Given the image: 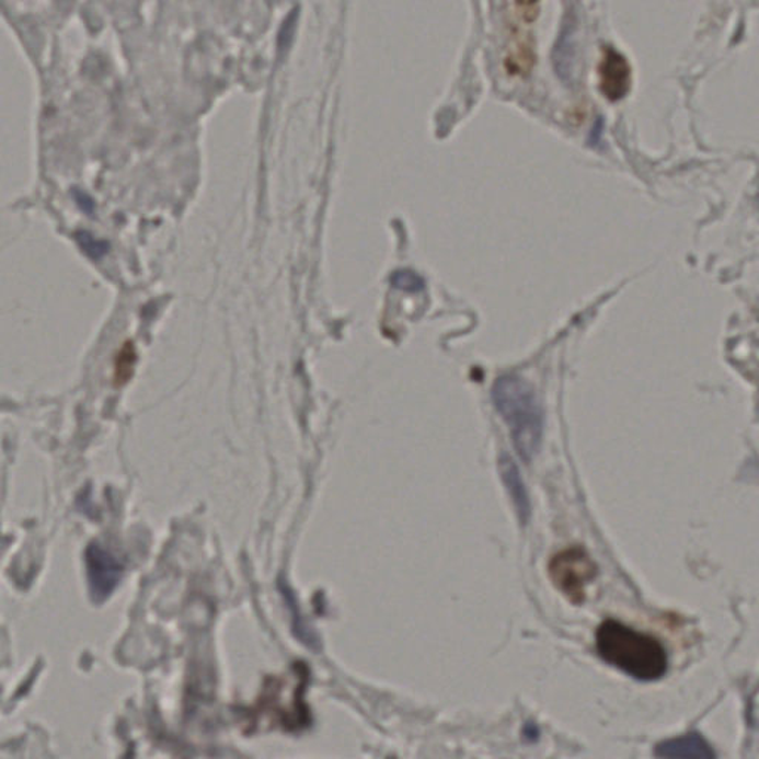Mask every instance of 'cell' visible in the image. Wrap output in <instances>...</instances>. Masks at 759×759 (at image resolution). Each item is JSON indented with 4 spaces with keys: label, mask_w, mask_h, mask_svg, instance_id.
I'll list each match as a JSON object with an SVG mask.
<instances>
[{
    "label": "cell",
    "mask_w": 759,
    "mask_h": 759,
    "mask_svg": "<svg viewBox=\"0 0 759 759\" xmlns=\"http://www.w3.org/2000/svg\"><path fill=\"white\" fill-rule=\"evenodd\" d=\"M549 578L553 587L574 606L586 601L587 586L598 576V565L585 548L570 547L549 561Z\"/></svg>",
    "instance_id": "obj_3"
},
{
    "label": "cell",
    "mask_w": 759,
    "mask_h": 759,
    "mask_svg": "<svg viewBox=\"0 0 759 759\" xmlns=\"http://www.w3.org/2000/svg\"><path fill=\"white\" fill-rule=\"evenodd\" d=\"M492 396L498 414L509 426L515 450L530 463L542 446L544 425L534 389L522 377L506 375L494 381Z\"/></svg>",
    "instance_id": "obj_2"
},
{
    "label": "cell",
    "mask_w": 759,
    "mask_h": 759,
    "mask_svg": "<svg viewBox=\"0 0 759 759\" xmlns=\"http://www.w3.org/2000/svg\"><path fill=\"white\" fill-rule=\"evenodd\" d=\"M534 65V54L531 51L530 45L518 46L509 57L506 58V69L510 74L530 73L531 67Z\"/></svg>",
    "instance_id": "obj_7"
},
{
    "label": "cell",
    "mask_w": 759,
    "mask_h": 759,
    "mask_svg": "<svg viewBox=\"0 0 759 759\" xmlns=\"http://www.w3.org/2000/svg\"><path fill=\"white\" fill-rule=\"evenodd\" d=\"M134 364H136V352H134L131 343H128L122 347L119 355H117L115 371L117 384L127 383L129 377L133 376Z\"/></svg>",
    "instance_id": "obj_8"
},
{
    "label": "cell",
    "mask_w": 759,
    "mask_h": 759,
    "mask_svg": "<svg viewBox=\"0 0 759 759\" xmlns=\"http://www.w3.org/2000/svg\"><path fill=\"white\" fill-rule=\"evenodd\" d=\"M519 14H521L522 20L527 23H531L539 15L540 0H515Z\"/></svg>",
    "instance_id": "obj_9"
},
{
    "label": "cell",
    "mask_w": 759,
    "mask_h": 759,
    "mask_svg": "<svg viewBox=\"0 0 759 759\" xmlns=\"http://www.w3.org/2000/svg\"><path fill=\"white\" fill-rule=\"evenodd\" d=\"M599 91L608 102H622L632 90V67L628 58L613 46L602 49L598 65Z\"/></svg>",
    "instance_id": "obj_4"
},
{
    "label": "cell",
    "mask_w": 759,
    "mask_h": 759,
    "mask_svg": "<svg viewBox=\"0 0 759 759\" xmlns=\"http://www.w3.org/2000/svg\"><path fill=\"white\" fill-rule=\"evenodd\" d=\"M498 471H501L503 484H505L511 503H514L519 522L527 524L531 517L530 497H528L526 485H524L517 464L509 456L502 455L501 460H498Z\"/></svg>",
    "instance_id": "obj_6"
},
{
    "label": "cell",
    "mask_w": 759,
    "mask_h": 759,
    "mask_svg": "<svg viewBox=\"0 0 759 759\" xmlns=\"http://www.w3.org/2000/svg\"><path fill=\"white\" fill-rule=\"evenodd\" d=\"M395 284L398 287L410 289V291H418L423 288V280L411 274V272H401L396 275Z\"/></svg>",
    "instance_id": "obj_10"
},
{
    "label": "cell",
    "mask_w": 759,
    "mask_h": 759,
    "mask_svg": "<svg viewBox=\"0 0 759 759\" xmlns=\"http://www.w3.org/2000/svg\"><path fill=\"white\" fill-rule=\"evenodd\" d=\"M654 755L658 758L687 759H711L716 757L712 746L699 733L683 734V736L660 741L654 749Z\"/></svg>",
    "instance_id": "obj_5"
},
{
    "label": "cell",
    "mask_w": 759,
    "mask_h": 759,
    "mask_svg": "<svg viewBox=\"0 0 759 759\" xmlns=\"http://www.w3.org/2000/svg\"><path fill=\"white\" fill-rule=\"evenodd\" d=\"M598 656L636 681L654 682L668 674L669 658L656 636L618 620L599 624L595 635Z\"/></svg>",
    "instance_id": "obj_1"
}]
</instances>
